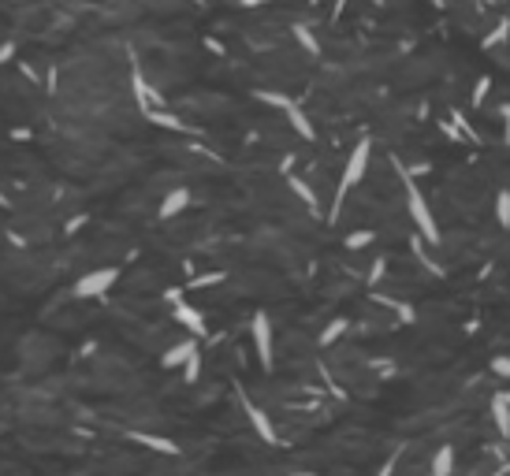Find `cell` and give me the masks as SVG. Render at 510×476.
<instances>
[{
    "label": "cell",
    "mask_w": 510,
    "mask_h": 476,
    "mask_svg": "<svg viewBox=\"0 0 510 476\" xmlns=\"http://www.w3.org/2000/svg\"><path fill=\"white\" fill-rule=\"evenodd\" d=\"M402 182H406V205H410V216H413V223H417V231L425 234L428 246H436V242H440V227H436V216H433V208H428L421 187H417L410 175L402 179Z\"/></svg>",
    "instance_id": "1"
},
{
    "label": "cell",
    "mask_w": 510,
    "mask_h": 476,
    "mask_svg": "<svg viewBox=\"0 0 510 476\" xmlns=\"http://www.w3.org/2000/svg\"><path fill=\"white\" fill-rule=\"evenodd\" d=\"M365 168H369V142H358L354 149H350V161L343 168V179H339V194H335V205L343 201L347 190H354L358 182L365 179Z\"/></svg>",
    "instance_id": "2"
},
{
    "label": "cell",
    "mask_w": 510,
    "mask_h": 476,
    "mask_svg": "<svg viewBox=\"0 0 510 476\" xmlns=\"http://www.w3.org/2000/svg\"><path fill=\"white\" fill-rule=\"evenodd\" d=\"M120 280V268H94L75 283V298H104Z\"/></svg>",
    "instance_id": "3"
},
{
    "label": "cell",
    "mask_w": 510,
    "mask_h": 476,
    "mask_svg": "<svg viewBox=\"0 0 510 476\" xmlns=\"http://www.w3.org/2000/svg\"><path fill=\"white\" fill-rule=\"evenodd\" d=\"M250 335H254V346H257V361L265 372H272V324H268V313H254L250 320Z\"/></svg>",
    "instance_id": "4"
},
{
    "label": "cell",
    "mask_w": 510,
    "mask_h": 476,
    "mask_svg": "<svg viewBox=\"0 0 510 476\" xmlns=\"http://www.w3.org/2000/svg\"><path fill=\"white\" fill-rule=\"evenodd\" d=\"M239 399H242V409H246V417H250V425H254V432L261 435V439H265V443H276V425H272V420H268V413H265V409H261L254 399H250V394H246V391H239Z\"/></svg>",
    "instance_id": "5"
},
{
    "label": "cell",
    "mask_w": 510,
    "mask_h": 476,
    "mask_svg": "<svg viewBox=\"0 0 510 476\" xmlns=\"http://www.w3.org/2000/svg\"><path fill=\"white\" fill-rule=\"evenodd\" d=\"M187 205H190V190H187V187H175L172 194H164V201H161V208H156V216H161V220H172V216H179Z\"/></svg>",
    "instance_id": "6"
},
{
    "label": "cell",
    "mask_w": 510,
    "mask_h": 476,
    "mask_svg": "<svg viewBox=\"0 0 510 476\" xmlns=\"http://www.w3.org/2000/svg\"><path fill=\"white\" fill-rule=\"evenodd\" d=\"M194 353H198V342L187 339V342H179V346L168 350V353L161 357V365H164V368H187V361H190Z\"/></svg>",
    "instance_id": "7"
},
{
    "label": "cell",
    "mask_w": 510,
    "mask_h": 476,
    "mask_svg": "<svg viewBox=\"0 0 510 476\" xmlns=\"http://www.w3.org/2000/svg\"><path fill=\"white\" fill-rule=\"evenodd\" d=\"M175 320L187 327V332H194V335H205V316L194 309V306H187V301H175Z\"/></svg>",
    "instance_id": "8"
},
{
    "label": "cell",
    "mask_w": 510,
    "mask_h": 476,
    "mask_svg": "<svg viewBox=\"0 0 510 476\" xmlns=\"http://www.w3.org/2000/svg\"><path fill=\"white\" fill-rule=\"evenodd\" d=\"M287 187H291L298 197H302V201H306V208H309L313 216H321V201H317V194H313V187H309V182H302V175H287Z\"/></svg>",
    "instance_id": "9"
},
{
    "label": "cell",
    "mask_w": 510,
    "mask_h": 476,
    "mask_svg": "<svg viewBox=\"0 0 510 476\" xmlns=\"http://www.w3.org/2000/svg\"><path fill=\"white\" fill-rule=\"evenodd\" d=\"M492 417H495L499 435H510V394H495L492 399Z\"/></svg>",
    "instance_id": "10"
},
{
    "label": "cell",
    "mask_w": 510,
    "mask_h": 476,
    "mask_svg": "<svg viewBox=\"0 0 510 476\" xmlns=\"http://www.w3.org/2000/svg\"><path fill=\"white\" fill-rule=\"evenodd\" d=\"M130 439L142 443V446H149V451H156V454H179V446H175L172 439H164V435H146V432H135Z\"/></svg>",
    "instance_id": "11"
},
{
    "label": "cell",
    "mask_w": 510,
    "mask_h": 476,
    "mask_svg": "<svg viewBox=\"0 0 510 476\" xmlns=\"http://www.w3.org/2000/svg\"><path fill=\"white\" fill-rule=\"evenodd\" d=\"M287 119H291V127L298 130V134H302L306 142H313L317 138V130H313V123H309V115L298 108V104H291V108H287Z\"/></svg>",
    "instance_id": "12"
},
{
    "label": "cell",
    "mask_w": 510,
    "mask_h": 476,
    "mask_svg": "<svg viewBox=\"0 0 510 476\" xmlns=\"http://www.w3.org/2000/svg\"><path fill=\"white\" fill-rule=\"evenodd\" d=\"M454 469V446H440L433 458V476H451Z\"/></svg>",
    "instance_id": "13"
},
{
    "label": "cell",
    "mask_w": 510,
    "mask_h": 476,
    "mask_svg": "<svg viewBox=\"0 0 510 476\" xmlns=\"http://www.w3.org/2000/svg\"><path fill=\"white\" fill-rule=\"evenodd\" d=\"M495 220H499L503 231H510V190L495 194Z\"/></svg>",
    "instance_id": "14"
},
{
    "label": "cell",
    "mask_w": 510,
    "mask_h": 476,
    "mask_svg": "<svg viewBox=\"0 0 510 476\" xmlns=\"http://www.w3.org/2000/svg\"><path fill=\"white\" fill-rule=\"evenodd\" d=\"M294 37H298V45H302V49L309 52V56H321V45H317V37H313L309 26L298 23V26H294Z\"/></svg>",
    "instance_id": "15"
},
{
    "label": "cell",
    "mask_w": 510,
    "mask_h": 476,
    "mask_svg": "<svg viewBox=\"0 0 510 476\" xmlns=\"http://www.w3.org/2000/svg\"><path fill=\"white\" fill-rule=\"evenodd\" d=\"M149 119L156 127H168V130H187V123H182V119H175L172 112H164V108H156V112H146Z\"/></svg>",
    "instance_id": "16"
},
{
    "label": "cell",
    "mask_w": 510,
    "mask_h": 476,
    "mask_svg": "<svg viewBox=\"0 0 510 476\" xmlns=\"http://www.w3.org/2000/svg\"><path fill=\"white\" fill-rule=\"evenodd\" d=\"M343 332H347V320H332V324L321 332V346H328V342H335Z\"/></svg>",
    "instance_id": "17"
},
{
    "label": "cell",
    "mask_w": 510,
    "mask_h": 476,
    "mask_svg": "<svg viewBox=\"0 0 510 476\" xmlns=\"http://www.w3.org/2000/svg\"><path fill=\"white\" fill-rule=\"evenodd\" d=\"M198 376H201V353H194L190 361H187V368H182V380H187V383H198Z\"/></svg>",
    "instance_id": "18"
},
{
    "label": "cell",
    "mask_w": 510,
    "mask_h": 476,
    "mask_svg": "<svg viewBox=\"0 0 510 476\" xmlns=\"http://www.w3.org/2000/svg\"><path fill=\"white\" fill-rule=\"evenodd\" d=\"M369 242H373L369 231H354V234L347 238V249H361V246H369Z\"/></svg>",
    "instance_id": "19"
},
{
    "label": "cell",
    "mask_w": 510,
    "mask_h": 476,
    "mask_svg": "<svg viewBox=\"0 0 510 476\" xmlns=\"http://www.w3.org/2000/svg\"><path fill=\"white\" fill-rule=\"evenodd\" d=\"M492 372H499V376H510V357H495V361H492Z\"/></svg>",
    "instance_id": "20"
},
{
    "label": "cell",
    "mask_w": 510,
    "mask_h": 476,
    "mask_svg": "<svg viewBox=\"0 0 510 476\" xmlns=\"http://www.w3.org/2000/svg\"><path fill=\"white\" fill-rule=\"evenodd\" d=\"M15 49H19L15 42H4V45H0V63H8L11 56H15Z\"/></svg>",
    "instance_id": "21"
},
{
    "label": "cell",
    "mask_w": 510,
    "mask_h": 476,
    "mask_svg": "<svg viewBox=\"0 0 510 476\" xmlns=\"http://www.w3.org/2000/svg\"><path fill=\"white\" fill-rule=\"evenodd\" d=\"M216 280H224V275H220V272H213V275H198V280H194L190 287H209V283H216Z\"/></svg>",
    "instance_id": "22"
},
{
    "label": "cell",
    "mask_w": 510,
    "mask_h": 476,
    "mask_svg": "<svg viewBox=\"0 0 510 476\" xmlns=\"http://www.w3.org/2000/svg\"><path fill=\"white\" fill-rule=\"evenodd\" d=\"M380 275H384V261H376V264H373V272H369V283H376Z\"/></svg>",
    "instance_id": "23"
},
{
    "label": "cell",
    "mask_w": 510,
    "mask_h": 476,
    "mask_svg": "<svg viewBox=\"0 0 510 476\" xmlns=\"http://www.w3.org/2000/svg\"><path fill=\"white\" fill-rule=\"evenodd\" d=\"M503 115H506V119H510V104H503Z\"/></svg>",
    "instance_id": "24"
},
{
    "label": "cell",
    "mask_w": 510,
    "mask_h": 476,
    "mask_svg": "<svg viewBox=\"0 0 510 476\" xmlns=\"http://www.w3.org/2000/svg\"><path fill=\"white\" fill-rule=\"evenodd\" d=\"M298 476H306V472H298Z\"/></svg>",
    "instance_id": "25"
},
{
    "label": "cell",
    "mask_w": 510,
    "mask_h": 476,
    "mask_svg": "<svg viewBox=\"0 0 510 476\" xmlns=\"http://www.w3.org/2000/svg\"><path fill=\"white\" fill-rule=\"evenodd\" d=\"M495 476H503V472H495Z\"/></svg>",
    "instance_id": "26"
}]
</instances>
